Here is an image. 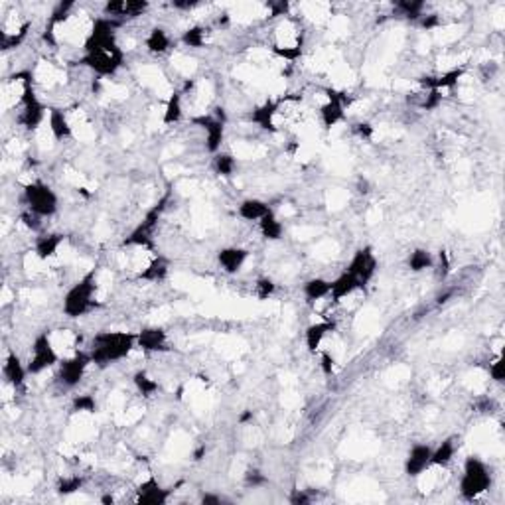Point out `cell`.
I'll return each mask as SVG.
<instances>
[{"instance_id":"obj_9","label":"cell","mask_w":505,"mask_h":505,"mask_svg":"<svg viewBox=\"0 0 505 505\" xmlns=\"http://www.w3.org/2000/svg\"><path fill=\"white\" fill-rule=\"evenodd\" d=\"M89 351H75L73 356L66 357L60 361V377L61 385H66L68 389L77 387L83 381V377L87 373V367L91 366Z\"/></svg>"},{"instance_id":"obj_26","label":"cell","mask_w":505,"mask_h":505,"mask_svg":"<svg viewBox=\"0 0 505 505\" xmlns=\"http://www.w3.org/2000/svg\"><path fill=\"white\" fill-rule=\"evenodd\" d=\"M330 288H332V280L322 277H314L304 282L302 294H304L308 302H318V300L330 298Z\"/></svg>"},{"instance_id":"obj_28","label":"cell","mask_w":505,"mask_h":505,"mask_svg":"<svg viewBox=\"0 0 505 505\" xmlns=\"http://www.w3.org/2000/svg\"><path fill=\"white\" fill-rule=\"evenodd\" d=\"M258 229H261V235L267 241H280L282 235H285V225H282V221L277 218V213L273 209L258 221Z\"/></svg>"},{"instance_id":"obj_8","label":"cell","mask_w":505,"mask_h":505,"mask_svg":"<svg viewBox=\"0 0 505 505\" xmlns=\"http://www.w3.org/2000/svg\"><path fill=\"white\" fill-rule=\"evenodd\" d=\"M194 125L206 132V150L209 154L221 152V144L225 139V113L223 109H216V115H199L192 119Z\"/></svg>"},{"instance_id":"obj_6","label":"cell","mask_w":505,"mask_h":505,"mask_svg":"<svg viewBox=\"0 0 505 505\" xmlns=\"http://www.w3.org/2000/svg\"><path fill=\"white\" fill-rule=\"evenodd\" d=\"M80 63L99 77H111L125 66V51L119 44L111 46V48H103V50L83 51Z\"/></svg>"},{"instance_id":"obj_34","label":"cell","mask_w":505,"mask_h":505,"mask_svg":"<svg viewBox=\"0 0 505 505\" xmlns=\"http://www.w3.org/2000/svg\"><path fill=\"white\" fill-rule=\"evenodd\" d=\"M132 383H135L137 391H139L142 397H152L160 391L158 381H156L154 377H150L144 369H142V371H137V373L132 375Z\"/></svg>"},{"instance_id":"obj_38","label":"cell","mask_w":505,"mask_h":505,"mask_svg":"<svg viewBox=\"0 0 505 505\" xmlns=\"http://www.w3.org/2000/svg\"><path fill=\"white\" fill-rule=\"evenodd\" d=\"M83 487V478L80 475H70V478H61L58 482V494L61 495H71L75 492H80Z\"/></svg>"},{"instance_id":"obj_10","label":"cell","mask_w":505,"mask_h":505,"mask_svg":"<svg viewBox=\"0 0 505 505\" xmlns=\"http://www.w3.org/2000/svg\"><path fill=\"white\" fill-rule=\"evenodd\" d=\"M377 268H379V261H377L375 253L369 245H366V247L357 249L354 253V257L349 258V263H347L346 270L356 275L357 280L361 282V287L366 288L377 275Z\"/></svg>"},{"instance_id":"obj_20","label":"cell","mask_w":505,"mask_h":505,"mask_svg":"<svg viewBox=\"0 0 505 505\" xmlns=\"http://www.w3.org/2000/svg\"><path fill=\"white\" fill-rule=\"evenodd\" d=\"M356 290H363L361 287V282L357 280L356 275H351V273H347L344 270L342 275L337 278L332 280V288H330V298H332V302H342L344 298L351 297Z\"/></svg>"},{"instance_id":"obj_46","label":"cell","mask_w":505,"mask_h":505,"mask_svg":"<svg viewBox=\"0 0 505 505\" xmlns=\"http://www.w3.org/2000/svg\"><path fill=\"white\" fill-rule=\"evenodd\" d=\"M438 24H440V20H438V16H436V14H430V16H425V14H423V18H420V26H423V28H426V30L435 28V26H438Z\"/></svg>"},{"instance_id":"obj_11","label":"cell","mask_w":505,"mask_h":505,"mask_svg":"<svg viewBox=\"0 0 505 505\" xmlns=\"http://www.w3.org/2000/svg\"><path fill=\"white\" fill-rule=\"evenodd\" d=\"M324 93H326V103L320 107V120H322L324 129H332L346 120L347 95L344 91H337L334 87H326Z\"/></svg>"},{"instance_id":"obj_36","label":"cell","mask_w":505,"mask_h":505,"mask_svg":"<svg viewBox=\"0 0 505 505\" xmlns=\"http://www.w3.org/2000/svg\"><path fill=\"white\" fill-rule=\"evenodd\" d=\"M97 399L91 395V393H83V395L73 397L71 401V413H89V415H95L97 413Z\"/></svg>"},{"instance_id":"obj_4","label":"cell","mask_w":505,"mask_h":505,"mask_svg":"<svg viewBox=\"0 0 505 505\" xmlns=\"http://www.w3.org/2000/svg\"><path fill=\"white\" fill-rule=\"evenodd\" d=\"M20 113H18V123L26 130H38L44 119H46V105L38 99L36 95V87H34V75L32 71H26L24 77V89H22L20 101Z\"/></svg>"},{"instance_id":"obj_43","label":"cell","mask_w":505,"mask_h":505,"mask_svg":"<svg viewBox=\"0 0 505 505\" xmlns=\"http://www.w3.org/2000/svg\"><path fill=\"white\" fill-rule=\"evenodd\" d=\"M318 354H320V369H322V373L330 377L334 373V366H336L334 357H332L330 351H318Z\"/></svg>"},{"instance_id":"obj_40","label":"cell","mask_w":505,"mask_h":505,"mask_svg":"<svg viewBox=\"0 0 505 505\" xmlns=\"http://www.w3.org/2000/svg\"><path fill=\"white\" fill-rule=\"evenodd\" d=\"M275 290H277V285H275L270 278H258L257 285H255V292H257V297L261 298V300L273 297Z\"/></svg>"},{"instance_id":"obj_37","label":"cell","mask_w":505,"mask_h":505,"mask_svg":"<svg viewBox=\"0 0 505 505\" xmlns=\"http://www.w3.org/2000/svg\"><path fill=\"white\" fill-rule=\"evenodd\" d=\"M302 51H304L302 42H298L294 46H275V48H273V54H275V56H278V58H282V60L287 61H297L298 58L302 56Z\"/></svg>"},{"instance_id":"obj_45","label":"cell","mask_w":505,"mask_h":505,"mask_svg":"<svg viewBox=\"0 0 505 505\" xmlns=\"http://www.w3.org/2000/svg\"><path fill=\"white\" fill-rule=\"evenodd\" d=\"M354 132H356L359 139L369 140L371 137H373V132H375V129H373V127H371L369 123H357V125H354Z\"/></svg>"},{"instance_id":"obj_41","label":"cell","mask_w":505,"mask_h":505,"mask_svg":"<svg viewBox=\"0 0 505 505\" xmlns=\"http://www.w3.org/2000/svg\"><path fill=\"white\" fill-rule=\"evenodd\" d=\"M490 377L495 383H504L505 381V361L504 356H499L494 363H490Z\"/></svg>"},{"instance_id":"obj_1","label":"cell","mask_w":505,"mask_h":505,"mask_svg":"<svg viewBox=\"0 0 505 505\" xmlns=\"http://www.w3.org/2000/svg\"><path fill=\"white\" fill-rule=\"evenodd\" d=\"M137 347V334L132 332H99L91 339L89 356L95 366L107 367L123 361Z\"/></svg>"},{"instance_id":"obj_47","label":"cell","mask_w":505,"mask_h":505,"mask_svg":"<svg viewBox=\"0 0 505 505\" xmlns=\"http://www.w3.org/2000/svg\"><path fill=\"white\" fill-rule=\"evenodd\" d=\"M223 501V497L221 495H216V494H206L201 497V504L204 505H213V504H221Z\"/></svg>"},{"instance_id":"obj_13","label":"cell","mask_w":505,"mask_h":505,"mask_svg":"<svg viewBox=\"0 0 505 505\" xmlns=\"http://www.w3.org/2000/svg\"><path fill=\"white\" fill-rule=\"evenodd\" d=\"M432 466V446L430 444H413L405 458V474L409 478L423 475Z\"/></svg>"},{"instance_id":"obj_12","label":"cell","mask_w":505,"mask_h":505,"mask_svg":"<svg viewBox=\"0 0 505 505\" xmlns=\"http://www.w3.org/2000/svg\"><path fill=\"white\" fill-rule=\"evenodd\" d=\"M162 209H164V199L160 201L158 206H154V208L150 209L149 213L144 216V219L140 221L139 227L135 229L129 237L123 241V247L152 249V233H154V229H156V225H158V219H160V213H162Z\"/></svg>"},{"instance_id":"obj_14","label":"cell","mask_w":505,"mask_h":505,"mask_svg":"<svg viewBox=\"0 0 505 505\" xmlns=\"http://www.w3.org/2000/svg\"><path fill=\"white\" fill-rule=\"evenodd\" d=\"M146 8H149L146 0H109L103 6V14L107 18H115V20L123 22L125 18L140 16Z\"/></svg>"},{"instance_id":"obj_16","label":"cell","mask_w":505,"mask_h":505,"mask_svg":"<svg viewBox=\"0 0 505 505\" xmlns=\"http://www.w3.org/2000/svg\"><path fill=\"white\" fill-rule=\"evenodd\" d=\"M172 490H164L154 475L142 482L137 490V504L140 505H164L170 499Z\"/></svg>"},{"instance_id":"obj_27","label":"cell","mask_w":505,"mask_h":505,"mask_svg":"<svg viewBox=\"0 0 505 505\" xmlns=\"http://www.w3.org/2000/svg\"><path fill=\"white\" fill-rule=\"evenodd\" d=\"M144 46H146V50L150 54H154V56H162V54H166L170 50V46H172V40H170L168 32L164 30V28H152L149 32V36H146V40H144Z\"/></svg>"},{"instance_id":"obj_30","label":"cell","mask_w":505,"mask_h":505,"mask_svg":"<svg viewBox=\"0 0 505 505\" xmlns=\"http://www.w3.org/2000/svg\"><path fill=\"white\" fill-rule=\"evenodd\" d=\"M406 267L413 273H425L435 267V255L428 249H415L409 258H406Z\"/></svg>"},{"instance_id":"obj_35","label":"cell","mask_w":505,"mask_h":505,"mask_svg":"<svg viewBox=\"0 0 505 505\" xmlns=\"http://www.w3.org/2000/svg\"><path fill=\"white\" fill-rule=\"evenodd\" d=\"M206 40H208V30L204 26H192L188 30L182 34L180 42L186 46V48H194V50H199L206 46Z\"/></svg>"},{"instance_id":"obj_5","label":"cell","mask_w":505,"mask_h":505,"mask_svg":"<svg viewBox=\"0 0 505 505\" xmlns=\"http://www.w3.org/2000/svg\"><path fill=\"white\" fill-rule=\"evenodd\" d=\"M24 201L28 206V211H32L38 218H51L58 213L60 209V199L58 194L42 180H34L30 184H26L24 188Z\"/></svg>"},{"instance_id":"obj_25","label":"cell","mask_w":505,"mask_h":505,"mask_svg":"<svg viewBox=\"0 0 505 505\" xmlns=\"http://www.w3.org/2000/svg\"><path fill=\"white\" fill-rule=\"evenodd\" d=\"M270 206H268L267 201H263V199L258 198H247L243 199L241 204H239L237 208V216L241 219H245V221H261V219L267 216L268 211H270Z\"/></svg>"},{"instance_id":"obj_23","label":"cell","mask_w":505,"mask_h":505,"mask_svg":"<svg viewBox=\"0 0 505 505\" xmlns=\"http://www.w3.org/2000/svg\"><path fill=\"white\" fill-rule=\"evenodd\" d=\"M2 373H4V379L11 383L14 389L24 385L26 377L30 375L28 373V366L22 363V359L16 354H8L6 359H4V367H2Z\"/></svg>"},{"instance_id":"obj_32","label":"cell","mask_w":505,"mask_h":505,"mask_svg":"<svg viewBox=\"0 0 505 505\" xmlns=\"http://www.w3.org/2000/svg\"><path fill=\"white\" fill-rule=\"evenodd\" d=\"M184 117V109H182V91H174L166 101V107H164V117L162 123L168 127V125H176Z\"/></svg>"},{"instance_id":"obj_24","label":"cell","mask_w":505,"mask_h":505,"mask_svg":"<svg viewBox=\"0 0 505 505\" xmlns=\"http://www.w3.org/2000/svg\"><path fill=\"white\" fill-rule=\"evenodd\" d=\"M66 235L63 233H50V235H42L36 239V245H34V255L40 258V261H48V258L56 257L58 251L63 245Z\"/></svg>"},{"instance_id":"obj_18","label":"cell","mask_w":505,"mask_h":505,"mask_svg":"<svg viewBox=\"0 0 505 505\" xmlns=\"http://www.w3.org/2000/svg\"><path fill=\"white\" fill-rule=\"evenodd\" d=\"M280 103L282 101H275V99H267L265 103H261L258 107L253 109L251 113V123H255L261 130H267V132H277V123H275V117L278 115L280 111Z\"/></svg>"},{"instance_id":"obj_19","label":"cell","mask_w":505,"mask_h":505,"mask_svg":"<svg viewBox=\"0 0 505 505\" xmlns=\"http://www.w3.org/2000/svg\"><path fill=\"white\" fill-rule=\"evenodd\" d=\"M249 251L243 247H223L218 251V263L227 275H237L247 263Z\"/></svg>"},{"instance_id":"obj_7","label":"cell","mask_w":505,"mask_h":505,"mask_svg":"<svg viewBox=\"0 0 505 505\" xmlns=\"http://www.w3.org/2000/svg\"><path fill=\"white\" fill-rule=\"evenodd\" d=\"M56 363H60V356L54 347V342L48 332H42L36 336L32 344V354L28 359V373L30 375H40L42 371L50 369Z\"/></svg>"},{"instance_id":"obj_15","label":"cell","mask_w":505,"mask_h":505,"mask_svg":"<svg viewBox=\"0 0 505 505\" xmlns=\"http://www.w3.org/2000/svg\"><path fill=\"white\" fill-rule=\"evenodd\" d=\"M137 347H140L146 354H158L168 349V336L166 330L158 326L142 328L137 334Z\"/></svg>"},{"instance_id":"obj_39","label":"cell","mask_w":505,"mask_h":505,"mask_svg":"<svg viewBox=\"0 0 505 505\" xmlns=\"http://www.w3.org/2000/svg\"><path fill=\"white\" fill-rule=\"evenodd\" d=\"M397 8L403 12L406 18H423L425 2H409V0H403V2L397 4Z\"/></svg>"},{"instance_id":"obj_42","label":"cell","mask_w":505,"mask_h":505,"mask_svg":"<svg viewBox=\"0 0 505 505\" xmlns=\"http://www.w3.org/2000/svg\"><path fill=\"white\" fill-rule=\"evenodd\" d=\"M440 103H442V95H440V91H426L425 95V101H423V109L425 111H435L440 107Z\"/></svg>"},{"instance_id":"obj_21","label":"cell","mask_w":505,"mask_h":505,"mask_svg":"<svg viewBox=\"0 0 505 505\" xmlns=\"http://www.w3.org/2000/svg\"><path fill=\"white\" fill-rule=\"evenodd\" d=\"M336 330V322H316V324H310L304 332V344H306V349L310 354H318L320 347H322V342L326 339V336L330 332Z\"/></svg>"},{"instance_id":"obj_33","label":"cell","mask_w":505,"mask_h":505,"mask_svg":"<svg viewBox=\"0 0 505 505\" xmlns=\"http://www.w3.org/2000/svg\"><path fill=\"white\" fill-rule=\"evenodd\" d=\"M213 170L221 178H231L237 170V160L229 152H218L213 156Z\"/></svg>"},{"instance_id":"obj_29","label":"cell","mask_w":505,"mask_h":505,"mask_svg":"<svg viewBox=\"0 0 505 505\" xmlns=\"http://www.w3.org/2000/svg\"><path fill=\"white\" fill-rule=\"evenodd\" d=\"M168 270H170L168 261L164 257H156L154 261H150L149 267L140 270L139 280H146V282H162L164 278L168 277Z\"/></svg>"},{"instance_id":"obj_3","label":"cell","mask_w":505,"mask_h":505,"mask_svg":"<svg viewBox=\"0 0 505 505\" xmlns=\"http://www.w3.org/2000/svg\"><path fill=\"white\" fill-rule=\"evenodd\" d=\"M490 487H492V472L487 464L478 456H468L462 468V478H460V495L468 501H474Z\"/></svg>"},{"instance_id":"obj_44","label":"cell","mask_w":505,"mask_h":505,"mask_svg":"<svg viewBox=\"0 0 505 505\" xmlns=\"http://www.w3.org/2000/svg\"><path fill=\"white\" fill-rule=\"evenodd\" d=\"M245 484L247 485H253V487H258V485L267 484V478L265 474H261L258 470H247V474H245Z\"/></svg>"},{"instance_id":"obj_31","label":"cell","mask_w":505,"mask_h":505,"mask_svg":"<svg viewBox=\"0 0 505 505\" xmlns=\"http://www.w3.org/2000/svg\"><path fill=\"white\" fill-rule=\"evenodd\" d=\"M454 456H456V440L450 436V438L442 440L436 448H432V466L446 468V466H450V462L454 460Z\"/></svg>"},{"instance_id":"obj_22","label":"cell","mask_w":505,"mask_h":505,"mask_svg":"<svg viewBox=\"0 0 505 505\" xmlns=\"http://www.w3.org/2000/svg\"><path fill=\"white\" fill-rule=\"evenodd\" d=\"M48 125H50V132L54 139L58 142H63V140H70L73 137V129H71V123L68 119V115L63 113V109H58V107H51L48 111Z\"/></svg>"},{"instance_id":"obj_2","label":"cell","mask_w":505,"mask_h":505,"mask_svg":"<svg viewBox=\"0 0 505 505\" xmlns=\"http://www.w3.org/2000/svg\"><path fill=\"white\" fill-rule=\"evenodd\" d=\"M95 290H97V270L91 268L89 273H85L83 277L66 292L61 310L63 314L71 320L85 316L87 312L95 306Z\"/></svg>"},{"instance_id":"obj_48","label":"cell","mask_w":505,"mask_h":505,"mask_svg":"<svg viewBox=\"0 0 505 505\" xmlns=\"http://www.w3.org/2000/svg\"><path fill=\"white\" fill-rule=\"evenodd\" d=\"M204 454H206V446H201V448H199L198 452H196L194 456H196V460H201V456Z\"/></svg>"},{"instance_id":"obj_17","label":"cell","mask_w":505,"mask_h":505,"mask_svg":"<svg viewBox=\"0 0 505 505\" xmlns=\"http://www.w3.org/2000/svg\"><path fill=\"white\" fill-rule=\"evenodd\" d=\"M464 68H456V70H448L440 75H425L418 80V85L425 91H446L452 89L458 85V81L464 77Z\"/></svg>"}]
</instances>
